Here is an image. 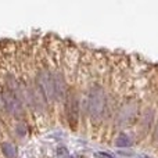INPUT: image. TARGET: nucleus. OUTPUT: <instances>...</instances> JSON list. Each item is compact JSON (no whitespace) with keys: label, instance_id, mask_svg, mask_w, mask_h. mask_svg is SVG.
<instances>
[{"label":"nucleus","instance_id":"1","mask_svg":"<svg viewBox=\"0 0 158 158\" xmlns=\"http://www.w3.org/2000/svg\"><path fill=\"white\" fill-rule=\"evenodd\" d=\"M86 111L92 118H98L104 114L107 107L106 90L101 86H93L86 96Z\"/></svg>","mask_w":158,"mask_h":158},{"label":"nucleus","instance_id":"2","mask_svg":"<svg viewBox=\"0 0 158 158\" xmlns=\"http://www.w3.org/2000/svg\"><path fill=\"white\" fill-rule=\"evenodd\" d=\"M0 101H2V106L6 108V111L11 115H21L22 114V101L18 98V96L10 89V87L6 86L4 89L0 93Z\"/></svg>","mask_w":158,"mask_h":158},{"label":"nucleus","instance_id":"3","mask_svg":"<svg viewBox=\"0 0 158 158\" xmlns=\"http://www.w3.org/2000/svg\"><path fill=\"white\" fill-rule=\"evenodd\" d=\"M36 86L39 87L42 93H43L46 101L54 100V85H53V74L47 69L39 72L38 78H36Z\"/></svg>","mask_w":158,"mask_h":158},{"label":"nucleus","instance_id":"4","mask_svg":"<svg viewBox=\"0 0 158 158\" xmlns=\"http://www.w3.org/2000/svg\"><path fill=\"white\" fill-rule=\"evenodd\" d=\"M64 111H65V117H67V119H68L69 125H71L72 128L77 126L78 117H79V101H78V97L74 93H68V94H67Z\"/></svg>","mask_w":158,"mask_h":158},{"label":"nucleus","instance_id":"5","mask_svg":"<svg viewBox=\"0 0 158 158\" xmlns=\"http://www.w3.org/2000/svg\"><path fill=\"white\" fill-rule=\"evenodd\" d=\"M53 85H54V100L63 98V96H65V89H67L63 74H60V72L53 74Z\"/></svg>","mask_w":158,"mask_h":158},{"label":"nucleus","instance_id":"6","mask_svg":"<svg viewBox=\"0 0 158 158\" xmlns=\"http://www.w3.org/2000/svg\"><path fill=\"white\" fill-rule=\"evenodd\" d=\"M137 114V107L133 106V104H129V106H125L122 110H121V114H119V121L122 123H128L131 119H133Z\"/></svg>","mask_w":158,"mask_h":158},{"label":"nucleus","instance_id":"7","mask_svg":"<svg viewBox=\"0 0 158 158\" xmlns=\"http://www.w3.org/2000/svg\"><path fill=\"white\" fill-rule=\"evenodd\" d=\"M2 153L6 158H15L17 156V148L14 147V144L6 142L2 144Z\"/></svg>","mask_w":158,"mask_h":158},{"label":"nucleus","instance_id":"8","mask_svg":"<svg viewBox=\"0 0 158 158\" xmlns=\"http://www.w3.org/2000/svg\"><path fill=\"white\" fill-rule=\"evenodd\" d=\"M115 144H117L118 147H129L132 143H131V139H129V136H126L125 133H119V135H118V137H117V142H115Z\"/></svg>","mask_w":158,"mask_h":158},{"label":"nucleus","instance_id":"9","mask_svg":"<svg viewBox=\"0 0 158 158\" xmlns=\"http://www.w3.org/2000/svg\"><path fill=\"white\" fill-rule=\"evenodd\" d=\"M142 121H143V123H144L146 129L151 128V123H153V112H151V110H147V111L143 114Z\"/></svg>","mask_w":158,"mask_h":158},{"label":"nucleus","instance_id":"10","mask_svg":"<svg viewBox=\"0 0 158 158\" xmlns=\"http://www.w3.org/2000/svg\"><path fill=\"white\" fill-rule=\"evenodd\" d=\"M15 132H17V135H18L19 137H24L25 135H27V132H28V129H27V126H25V123H18V125H17Z\"/></svg>","mask_w":158,"mask_h":158},{"label":"nucleus","instance_id":"11","mask_svg":"<svg viewBox=\"0 0 158 158\" xmlns=\"http://www.w3.org/2000/svg\"><path fill=\"white\" fill-rule=\"evenodd\" d=\"M153 139L156 140V142H158V123H157L156 129H154V133H153Z\"/></svg>","mask_w":158,"mask_h":158},{"label":"nucleus","instance_id":"12","mask_svg":"<svg viewBox=\"0 0 158 158\" xmlns=\"http://www.w3.org/2000/svg\"><path fill=\"white\" fill-rule=\"evenodd\" d=\"M97 156L100 157V158H112L111 156H110V154H106V153H98Z\"/></svg>","mask_w":158,"mask_h":158},{"label":"nucleus","instance_id":"13","mask_svg":"<svg viewBox=\"0 0 158 158\" xmlns=\"http://www.w3.org/2000/svg\"><path fill=\"white\" fill-rule=\"evenodd\" d=\"M0 107H2V103H0Z\"/></svg>","mask_w":158,"mask_h":158}]
</instances>
